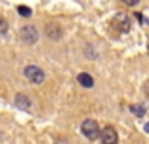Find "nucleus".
Listing matches in <instances>:
<instances>
[{
	"mask_svg": "<svg viewBox=\"0 0 149 144\" xmlns=\"http://www.w3.org/2000/svg\"><path fill=\"white\" fill-rule=\"evenodd\" d=\"M81 132H83V135H84L86 139L97 141V139H98V134H100V127H98V123H97L95 120L88 118V120H84V121L81 123Z\"/></svg>",
	"mask_w": 149,
	"mask_h": 144,
	"instance_id": "nucleus-1",
	"label": "nucleus"
},
{
	"mask_svg": "<svg viewBox=\"0 0 149 144\" xmlns=\"http://www.w3.org/2000/svg\"><path fill=\"white\" fill-rule=\"evenodd\" d=\"M23 74H25V78H26L32 85H40V83L44 81V70H42L40 67H37V65H28V67H25Z\"/></svg>",
	"mask_w": 149,
	"mask_h": 144,
	"instance_id": "nucleus-2",
	"label": "nucleus"
},
{
	"mask_svg": "<svg viewBox=\"0 0 149 144\" xmlns=\"http://www.w3.org/2000/svg\"><path fill=\"white\" fill-rule=\"evenodd\" d=\"M19 35H21V41H23L25 44H28V46L35 44V42H37V39H39V32H37V28H35V27H32V25L23 27Z\"/></svg>",
	"mask_w": 149,
	"mask_h": 144,
	"instance_id": "nucleus-3",
	"label": "nucleus"
},
{
	"mask_svg": "<svg viewBox=\"0 0 149 144\" xmlns=\"http://www.w3.org/2000/svg\"><path fill=\"white\" fill-rule=\"evenodd\" d=\"M98 137L102 139L104 144H116L118 142V132L114 127H105L104 130H100Z\"/></svg>",
	"mask_w": 149,
	"mask_h": 144,
	"instance_id": "nucleus-4",
	"label": "nucleus"
},
{
	"mask_svg": "<svg viewBox=\"0 0 149 144\" xmlns=\"http://www.w3.org/2000/svg\"><path fill=\"white\" fill-rule=\"evenodd\" d=\"M112 25L118 28V32H123V34H126L130 30V20L126 14H118L112 21Z\"/></svg>",
	"mask_w": 149,
	"mask_h": 144,
	"instance_id": "nucleus-5",
	"label": "nucleus"
},
{
	"mask_svg": "<svg viewBox=\"0 0 149 144\" xmlns=\"http://www.w3.org/2000/svg\"><path fill=\"white\" fill-rule=\"evenodd\" d=\"M14 102H16V106H18L19 109H23V111H28V109L32 107L30 99H28L26 95H23V93H18V95H16V99H14Z\"/></svg>",
	"mask_w": 149,
	"mask_h": 144,
	"instance_id": "nucleus-6",
	"label": "nucleus"
},
{
	"mask_svg": "<svg viewBox=\"0 0 149 144\" xmlns=\"http://www.w3.org/2000/svg\"><path fill=\"white\" fill-rule=\"evenodd\" d=\"M77 81H79V85L83 88H93V85H95L93 78L88 74V72H81V74L77 76Z\"/></svg>",
	"mask_w": 149,
	"mask_h": 144,
	"instance_id": "nucleus-7",
	"label": "nucleus"
},
{
	"mask_svg": "<svg viewBox=\"0 0 149 144\" xmlns=\"http://www.w3.org/2000/svg\"><path fill=\"white\" fill-rule=\"evenodd\" d=\"M46 34L51 39H60L61 37V28L56 23H51V25H46Z\"/></svg>",
	"mask_w": 149,
	"mask_h": 144,
	"instance_id": "nucleus-8",
	"label": "nucleus"
},
{
	"mask_svg": "<svg viewBox=\"0 0 149 144\" xmlns=\"http://www.w3.org/2000/svg\"><path fill=\"white\" fill-rule=\"evenodd\" d=\"M130 111H132V113H133V114H137V116H139V118H140V116H144V114H146V109H144V107H142V106H132V107H130Z\"/></svg>",
	"mask_w": 149,
	"mask_h": 144,
	"instance_id": "nucleus-9",
	"label": "nucleus"
},
{
	"mask_svg": "<svg viewBox=\"0 0 149 144\" xmlns=\"http://www.w3.org/2000/svg\"><path fill=\"white\" fill-rule=\"evenodd\" d=\"M18 13H19L21 16H26V18L32 16V9H30V7H25V6H19V7H18Z\"/></svg>",
	"mask_w": 149,
	"mask_h": 144,
	"instance_id": "nucleus-10",
	"label": "nucleus"
},
{
	"mask_svg": "<svg viewBox=\"0 0 149 144\" xmlns=\"http://www.w3.org/2000/svg\"><path fill=\"white\" fill-rule=\"evenodd\" d=\"M7 28H9V25H7V21L0 16V35H4L6 32H7Z\"/></svg>",
	"mask_w": 149,
	"mask_h": 144,
	"instance_id": "nucleus-11",
	"label": "nucleus"
},
{
	"mask_svg": "<svg viewBox=\"0 0 149 144\" xmlns=\"http://www.w3.org/2000/svg\"><path fill=\"white\" fill-rule=\"evenodd\" d=\"M121 2H123L125 6H128V7H135V6L140 2V0H121Z\"/></svg>",
	"mask_w": 149,
	"mask_h": 144,
	"instance_id": "nucleus-12",
	"label": "nucleus"
}]
</instances>
